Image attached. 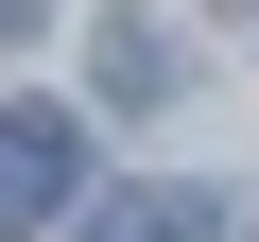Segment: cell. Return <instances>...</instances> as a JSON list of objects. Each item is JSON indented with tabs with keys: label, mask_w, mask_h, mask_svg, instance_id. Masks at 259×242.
Masks as SVG:
<instances>
[{
	"label": "cell",
	"mask_w": 259,
	"mask_h": 242,
	"mask_svg": "<svg viewBox=\"0 0 259 242\" xmlns=\"http://www.w3.org/2000/svg\"><path fill=\"white\" fill-rule=\"evenodd\" d=\"M190 35H207V0H121L104 18V87L139 104V87H190Z\"/></svg>",
	"instance_id": "obj_2"
},
{
	"label": "cell",
	"mask_w": 259,
	"mask_h": 242,
	"mask_svg": "<svg viewBox=\"0 0 259 242\" xmlns=\"http://www.w3.org/2000/svg\"><path fill=\"white\" fill-rule=\"evenodd\" d=\"M69 190H87V139H69L52 104H0V242H18V225H52Z\"/></svg>",
	"instance_id": "obj_1"
},
{
	"label": "cell",
	"mask_w": 259,
	"mask_h": 242,
	"mask_svg": "<svg viewBox=\"0 0 259 242\" xmlns=\"http://www.w3.org/2000/svg\"><path fill=\"white\" fill-rule=\"evenodd\" d=\"M87 242H225V225H207V190H121V208H87Z\"/></svg>",
	"instance_id": "obj_3"
}]
</instances>
